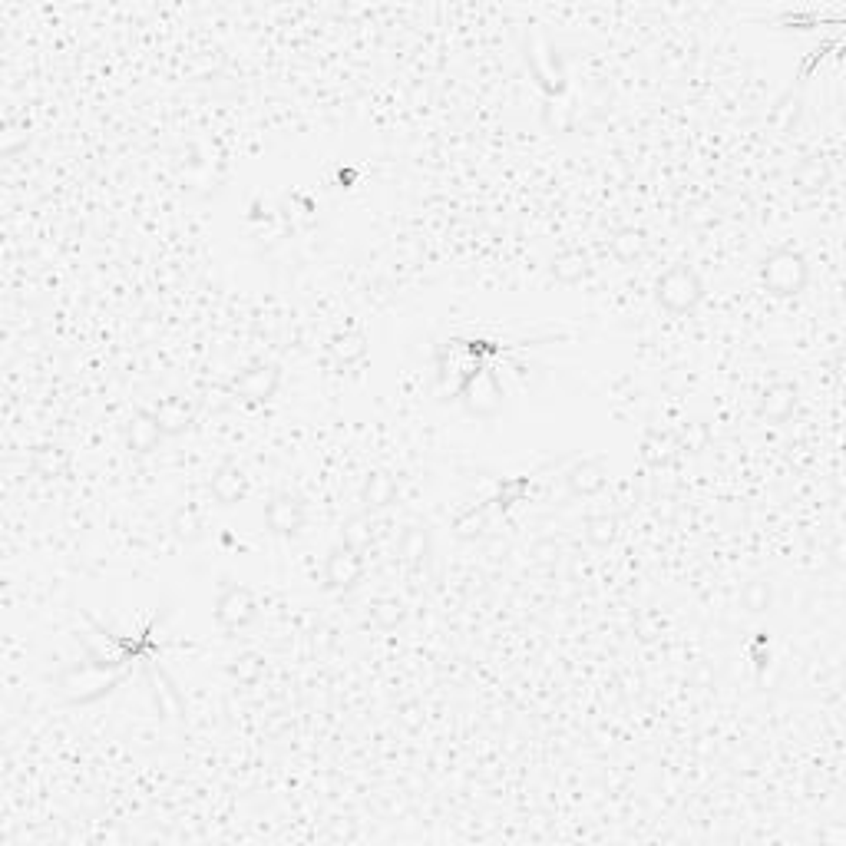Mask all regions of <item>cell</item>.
Instances as JSON below:
<instances>
[{"instance_id": "6da1fadb", "label": "cell", "mask_w": 846, "mask_h": 846, "mask_svg": "<svg viewBox=\"0 0 846 846\" xmlns=\"http://www.w3.org/2000/svg\"><path fill=\"white\" fill-rule=\"evenodd\" d=\"M701 298H704V285H701V278L694 275V268L688 265L668 268L658 281V301L668 311H678V314L691 311Z\"/></svg>"}, {"instance_id": "7a4b0ae2", "label": "cell", "mask_w": 846, "mask_h": 846, "mask_svg": "<svg viewBox=\"0 0 846 846\" xmlns=\"http://www.w3.org/2000/svg\"><path fill=\"white\" fill-rule=\"evenodd\" d=\"M761 275H764V285L770 288V295H780V298L797 295V291L807 285V262L797 252L784 248V252L767 258Z\"/></svg>"}, {"instance_id": "3957f363", "label": "cell", "mask_w": 846, "mask_h": 846, "mask_svg": "<svg viewBox=\"0 0 846 846\" xmlns=\"http://www.w3.org/2000/svg\"><path fill=\"white\" fill-rule=\"evenodd\" d=\"M113 685H116V678L106 675L103 665L90 661V665H83V668L80 665L70 668L60 681V691L67 694L70 701H93V698H100V694L110 691Z\"/></svg>"}, {"instance_id": "277c9868", "label": "cell", "mask_w": 846, "mask_h": 846, "mask_svg": "<svg viewBox=\"0 0 846 846\" xmlns=\"http://www.w3.org/2000/svg\"><path fill=\"white\" fill-rule=\"evenodd\" d=\"M215 615H219V622L225 628H232V632H235V628H245L255 618L252 592H248L245 585H229L225 595L219 599V609H215Z\"/></svg>"}, {"instance_id": "5b68a950", "label": "cell", "mask_w": 846, "mask_h": 846, "mask_svg": "<svg viewBox=\"0 0 846 846\" xmlns=\"http://www.w3.org/2000/svg\"><path fill=\"white\" fill-rule=\"evenodd\" d=\"M265 523L271 533L278 536H295L301 526H305V506H301L295 496H275L265 509Z\"/></svg>"}, {"instance_id": "8992f818", "label": "cell", "mask_w": 846, "mask_h": 846, "mask_svg": "<svg viewBox=\"0 0 846 846\" xmlns=\"http://www.w3.org/2000/svg\"><path fill=\"white\" fill-rule=\"evenodd\" d=\"M364 572V562L354 546H338L328 559V585L331 589H351Z\"/></svg>"}, {"instance_id": "52a82bcc", "label": "cell", "mask_w": 846, "mask_h": 846, "mask_svg": "<svg viewBox=\"0 0 846 846\" xmlns=\"http://www.w3.org/2000/svg\"><path fill=\"white\" fill-rule=\"evenodd\" d=\"M275 387H278V367H275V364H258V367L245 371V374L235 381V390H238V394H242L245 400H252V404L271 400Z\"/></svg>"}, {"instance_id": "ba28073f", "label": "cell", "mask_w": 846, "mask_h": 846, "mask_svg": "<svg viewBox=\"0 0 846 846\" xmlns=\"http://www.w3.org/2000/svg\"><path fill=\"white\" fill-rule=\"evenodd\" d=\"M149 414H153V420L159 423L162 437H176V433L189 430V423L195 417V407L186 404L182 397H166L156 410H149Z\"/></svg>"}, {"instance_id": "9c48e42d", "label": "cell", "mask_w": 846, "mask_h": 846, "mask_svg": "<svg viewBox=\"0 0 846 846\" xmlns=\"http://www.w3.org/2000/svg\"><path fill=\"white\" fill-rule=\"evenodd\" d=\"M212 493H215V500H219L222 506H232L238 503L245 496V473L238 470V466L232 463H225L219 473H215V480H212Z\"/></svg>"}, {"instance_id": "30bf717a", "label": "cell", "mask_w": 846, "mask_h": 846, "mask_svg": "<svg viewBox=\"0 0 846 846\" xmlns=\"http://www.w3.org/2000/svg\"><path fill=\"white\" fill-rule=\"evenodd\" d=\"M126 440H129V447H133L136 453H153L156 443L162 440V430H159V423L153 420V414H139L136 420H129Z\"/></svg>"}, {"instance_id": "8fae6325", "label": "cell", "mask_w": 846, "mask_h": 846, "mask_svg": "<svg viewBox=\"0 0 846 846\" xmlns=\"http://www.w3.org/2000/svg\"><path fill=\"white\" fill-rule=\"evenodd\" d=\"M794 404H797V390L790 387V384H777V387H770L767 394H764L761 414L770 417V420H787L790 410H794Z\"/></svg>"}, {"instance_id": "7c38bea8", "label": "cell", "mask_w": 846, "mask_h": 846, "mask_svg": "<svg viewBox=\"0 0 846 846\" xmlns=\"http://www.w3.org/2000/svg\"><path fill=\"white\" fill-rule=\"evenodd\" d=\"M394 496H397V486L387 473H374L371 480H367V490H364L367 506H387V503H394Z\"/></svg>"}, {"instance_id": "4fadbf2b", "label": "cell", "mask_w": 846, "mask_h": 846, "mask_svg": "<svg viewBox=\"0 0 846 846\" xmlns=\"http://www.w3.org/2000/svg\"><path fill=\"white\" fill-rule=\"evenodd\" d=\"M331 351H334L338 361L351 364V361H357V357L364 354V338H361V334H338L334 344H331Z\"/></svg>"}]
</instances>
